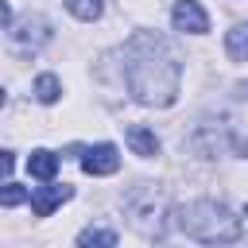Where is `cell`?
<instances>
[{
    "label": "cell",
    "instance_id": "obj_1",
    "mask_svg": "<svg viewBox=\"0 0 248 248\" xmlns=\"http://www.w3.org/2000/svg\"><path fill=\"white\" fill-rule=\"evenodd\" d=\"M124 81L140 105L167 108V105H174L178 85H182V58L174 54V46L163 35L136 31L124 43Z\"/></svg>",
    "mask_w": 248,
    "mask_h": 248
},
{
    "label": "cell",
    "instance_id": "obj_2",
    "mask_svg": "<svg viewBox=\"0 0 248 248\" xmlns=\"http://www.w3.org/2000/svg\"><path fill=\"white\" fill-rule=\"evenodd\" d=\"M174 225H178V232H186L198 244H217L221 248V244L240 240V217H232V209L225 202H213V198L182 202L174 209Z\"/></svg>",
    "mask_w": 248,
    "mask_h": 248
},
{
    "label": "cell",
    "instance_id": "obj_3",
    "mask_svg": "<svg viewBox=\"0 0 248 248\" xmlns=\"http://www.w3.org/2000/svg\"><path fill=\"white\" fill-rule=\"evenodd\" d=\"M124 213H128L132 229H140V232H159L163 213H167L163 186H159V182H136V186L124 194Z\"/></svg>",
    "mask_w": 248,
    "mask_h": 248
},
{
    "label": "cell",
    "instance_id": "obj_4",
    "mask_svg": "<svg viewBox=\"0 0 248 248\" xmlns=\"http://www.w3.org/2000/svg\"><path fill=\"white\" fill-rule=\"evenodd\" d=\"M186 147H190L194 155H202V159H217V155H240V159H248V140L236 136V132L225 128V124H202V128L186 140Z\"/></svg>",
    "mask_w": 248,
    "mask_h": 248
},
{
    "label": "cell",
    "instance_id": "obj_5",
    "mask_svg": "<svg viewBox=\"0 0 248 248\" xmlns=\"http://www.w3.org/2000/svg\"><path fill=\"white\" fill-rule=\"evenodd\" d=\"M8 43H12V50H19V54H35V50H43V46L50 43V23H46L43 16H23L19 23L8 27Z\"/></svg>",
    "mask_w": 248,
    "mask_h": 248
},
{
    "label": "cell",
    "instance_id": "obj_6",
    "mask_svg": "<svg viewBox=\"0 0 248 248\" xmlns=\"http://www.w3.org/2000/svg\"><path fill=\"white\" fill-rule=\"evenodd\" d=\"M81 170H85V174H116V170H120V151H116L112 143L85 147V155H81Z\"/></svg>",
    "mask_w": 248,
    "mask_h": 248
},
{
    "label": "cell",
    "instance_id": "obj_7",
    "mask_svg": "<svg viewBox=\"0 0 248 248\" xmlns=\"http://www.w3.org/2000/svg\"><path fill=\"white\" fill-rule=\"evenodd\" d=\"M170 23H174V31H190V35L209 31V16L202 12L198 0H178L174 12H170Z\"/></svg>",
    "mask_w": 248,
    "mask_h": 248
},
{
    "label": "cell",
    "instance_id": "obj_8",
    "mask_svg": "<svg viewBox=\"0 0 248 248\" xmlns=\"http://www.w3.org/2000/svg\"><path fill=\"white\" fill-rule=\"evenodd\" d=\"M70 198H74V190H70L66 182H62V186H54V182H50V186H39V190L31 194V213H35V217H50V213H54L62 202H70Z\"/></svg>",
    "mask_w": 248,
    "mask_h": 248
},
{
    "label": "cell",
    "instance_id": "obj_9",
    "mask_svg": "<svg viewBox=\"0 0 248 248\" xmlns=\"http://www.w3.org/2000/svg\"><path fill=\"white\" fill-rule=\"evenodd\" d=\"M124 140H128V147H132L140 159H155V155H159V140H155V132L143 128V124H128V128H124Z\"/></svg>",
    "mask_w": 248,
    "mask_h": 248
},
{
    "label": "cell",
    "instance_id": "obj_10",
    "mask_svg": "<svg viewBox=\"0 0 248 248\" xmlns=\"http://www.w3.org/2000/svg\"><path fill=\"white\" fill-rule=\"evenodd\" d=\"M27 170H31L35 178L50 182V178L58 174V155H54V151H46V147H39V151H31V155H27Z\"/></svg>",
    "mask_w": 248,
    "mask_h": 248
},
{
    "label": "cell",
    "instance_id": "obj_11",
    "mask_svg": "<svg viewBox=\"0 0 248 248\" xmlns=\"http://www.w3.org/2000/svg\"><path fill=\"white\" fill-rule=\"evenodd\" d=\"M225 50L236 62H248V23H236L232 31H225Z\"/></svg>",
    "mask_w": 248,
    "mask_h": 248
},
{
    "label": "cell",
    "instance_id": "obj_12",
    "mask_svg": "<svg viewBox=\"0 0 248 248\" xmlns=\"http://www.w3.org/2000/svg\"><path fill=\"white\" fill-rule=\"evenodd\" d=\"M78 248H116V232L112 229H81L78 232Z\"/></svg>",
    "mask_w": 248,
    "mask_h": 248
},
{
    "label": "cell",
    "instance_id": "obj_13",
    "mask_svg": "<svg viewBox=\"0 0 248 248\" xmlns=\"http://www.w3.org/2000/svg\"><path fill=\"white\" fill-rule=\"evenodd\" d=\"M35 97H39L43 105H54V101L62 97V85H58V78H54V74H39V78H35Z\"/></svg>",
    "mask_w": 248,
    "mask_h": 248
},
{
    "label": "cell",
    "instance_id": "obj_14",
    "mask_svg": "<svg viewBox=\"0 0 248 248\" xmlns=\"http://www.w3.org/2000/svg\"><path fill=\"white\" fill-rule=\"evenodd\" d=\"M62 4H66L81 23H93V19L101 16V0H62Z\"/></svg>",
    "mask_w": 248,
    "mask_h": 248
},
{
    "label": "cell",
    "instance_id": "obj_15",
    "mask_svg": "<svg viewBox=\"0 0 248 248\" xmlns=\"http://www.w3.org/2000/svg\"><path fill=\"white\" fill-rule=\"evenodd\" d=\"M0 202L12 209V205H19V202H27V190H23V186H16V182H4V194H0Z\"/></svg>",
    "mask_w": 248,
    "mask_h": 248
},
{
    "label": "cell",
    "instance_id": "obj_16",
    "mask_svg": "<svg viewBox=\"0 0 248 248\" xmlns=\"http://www.w3.org/2000/svg\"><path fill=\"white\" fill-rule=\"evenodd\" d=\"M232 97H236V101H248V81H236V85H232Z\"/></svg>",
    "mask_w": 248,
    "mask_h": 248
},
{
    "label": "cell",
    "instance_id": "obj_17",
    "mask_svg": "<svg viewBox=\"0 0 248 248\" xmlns=\"http://www.w3.org/2000/svg\"><path fill=\"white\" fill-rule=\"evenodd\" d=\"M12 163H16V159H12V151H4V159H0V167H4V174H12Z\"/></svg>",
    "mask_w": 248,
    "mask_h": 248
},
{
    "label": "cell",
    "instance_id": "obj_18",
    "mask_svg": "<svg viewBox=\"0 0 248 248\" xmlns=\"http://www.w3.org/2000/svg\"><path fill=\"white\" fill-rule=\"evenodd\" d=\"M244 217H248V205H244Z\"/></svg>",
    "mask_w": 248,
    "mask_h": 248
}]
</instances>
